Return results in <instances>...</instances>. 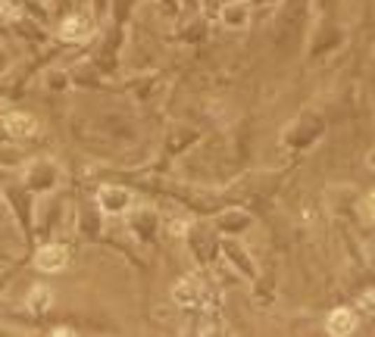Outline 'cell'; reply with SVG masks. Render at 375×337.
Returning <instances> with one entry per match:
<instances>
[{
    "instance_id": "6da1fadb",
    "label": "cell",
    "mask_w": 375,
    "mask_h": 337,
    "mask_svg": "<svg viewBox=\"0 0 375 337\" xmlns=\"http://www.w3.org/2000/svg\"><path fill=\"white\" fill-rule=\"evenodd\" d=\"M325 328H328V334H351L353 328H357V315L351 313V309H334L332 315H328V322H325Z\"/></svg>"
},
{
    "instance_id": "7a4b0ae2",
    "label": "cell",
    "mask_w": 375,
    "mask_h": 337,
    "mask_svg": "<svg viewBox=\"0 0 375 337\" xmlns=\"http://www.w3.org/2000/svg\"><path fill=\"white\" fill-rule=\"evenodd\" d=\"M38 266H41V268H53V272H57V268L66 266V250H63V247H47V250L38 253Z\"/></svg>"
},
{
    "instance_id": "3957f363",
    "label": "cell",
    "mask_w": 375,
    "mask_h": 337,
    "mask_svg": "<svg viewBox=\"0 0 375 337\" xmlns=\"http://www.w3.org/2000/svg\"><path fill=\"white\" fill-rule=\"evenodd\" d=\"M6 128H10L13 134H31L38 125H35V119H31V116H22V113H13V116L6 119Z\"/></svg>"
},
{
    "instance_id": "277c9868",
    "label": "cell",
    "mask_w": 375,
    "mask_h": 337,
    "mask_svg": "<svg viewBox=\"0 0 375 337\" xmlns=\"http://www.w3.org/2000/svg\"><path fill=\"white\" fill-rule=\"evenodd\" d=\"M244 13H247V6H244V3H241V6H232V10L225 13V16H229V25H244L247 19H241Z\"/></svg>"
},
{
    "instance_id": "5b68a950",
    "label": "cell",
    "mask_w": 375,
    "mask_h": 337,
    "mask_svg": "<svg viewBox=\"0 0 375 337\" xmlns=\"http://www.w3.org/2000/svg\"><path fill=\"white\" fill-rule=\"evenodd\" d=\"M363 309H369V313H375V294H372V291L363 296Z\"/></svg>"
},
{
    "instance_id": "8992f818",
    "label": "cell",
    "mask_w": 375,
    "mask_h": 337,
    "mask_svg": "<svg viewBox=\"0 0 375 337\" xmlns=\"http://www.w3.org/2000/svg\"><path fill=\"white\" fill-rule=\"evenodd\" d=\"M369 213H372V219H375V194H369Z\"/></svg>"
},
{
    "instance_id": "52a82bcc",
    "label": "cell",
    "mask_w": 375,
    "mask_h": 337,
    "mask_svg": "<svg viewBox=\"0 0 375 337\" xmlns=\"http://www.w3.org/2000/svg\"><path fill=\"white\" fill-rule=\"evenodd\" d=\"M369 163H372V168H375V150L369 153Z\"/></svg>"
}]
</instances>
